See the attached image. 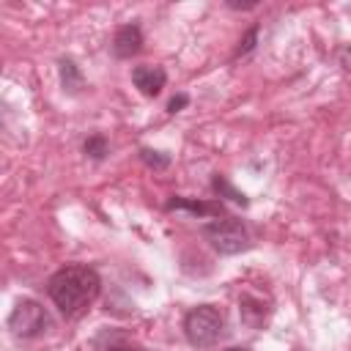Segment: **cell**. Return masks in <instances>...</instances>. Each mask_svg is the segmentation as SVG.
I'll return each mask as SVG.
<instances>
[{
    "label": "cell",
    "mask_w": 351,
    "mask_h": 351,
    "mask_svg": "<svg viewBox=\"0 0 351 351\" xmlns=\"http://www.w3.org/2000/svg\"><path fill=\"white\" fill-rule=\"evenodd\" d=\"M255 38H258V27H250V30H247V36H244V38L239 41V49H236V58H239V55H247V52H250V49L255 47Z\"/></svg>",
    "instance_id": "12"
},
{
    "label": "cell",
    "mask_w": 351,
    "mask_h": 351,
    "mask_svg": "<svg viewBox=\"0 0 351 351\" xmlns=\"http://www.w3.org/2000/svg\"><path fill=\"white\" fill-rule=\"evenodd\" d=\"M140 159H143L148 167H154V170H165V167L170 165V156H165V154H159V151H151V148H143V151H140Z\"/></svg>",
    "instance_id": "11"
},
{
    "label": "cell",
    "mask_w": 351,
    "mask_h": 351,
    "mask_svg": "<svg viewBox=\"0 0 351 351\" xmlns=\"http://www.w3.org/2000/svg\"><path fill=\"white\" fill-rule=\"evenodd\" d=\"M82 148H85V154L93 156V159H104V156H107V140H104L101 134H90Z\"/></svg>",
    "instance_id": "10"
},
{
    "label": "cell",
    "mask_w": 351,
    "mask_h": 351,
    "mask_svg": "<svg viewBox=\"0 0 351 351\" xmlns=\"http://www.w3.org/2000/svg\"><path fill=\"white\" fill-rule=\"evenodd\" d=\"M225 351H247V348H225Z\"/></svg>",
    "instance_id": "15"
},
{
    "label": "cell",
    "mask_w": 351,
    "mask_h": 351,
    "mask_svg": "<svg viewBox=\"0 0 351 351\" xmlns=\"http://www.w3.org/2000/svg\"><path fill=\"white\" fill-rule=\"evenodd\" d=\"M60 85L66 93H80V88H82V74L71 58L60 60Z\"/></svg>",
    "instance_id": "7"
},
{
    "label": "cell",
    "mask_w": 351,
    "mask_h": 351,
    "mask_svg": "<svg viewBox=\"0 0 351 351\" xmlns=\"http://www.w3.org/2000/svg\"><path fill=\"white\" fill-rule=\"evenodd\" d=\"M211 184H214V189H217V192H222V195H228V200H233V203H239L241 208H244V206L250 203V200H247V195H244V192H239V189H233V186H230V184H228V181H225L222 176H214V181H211Z\"/></svg>",
    "instance_id": "9"
},
{
    "label": "cell",
    "mask_w": 351,
    "mask_h": 351,
    "mask_svg": "<svg viewBox=\"0 0 351 351\" xmlns=\"http://www.w3.org/2000/svg\"><path fill=\"white\" fill-rule=\"evenodd\" d=\"M140 49H143V30H140V25H123V27H118V33L112 38L115 58H132Z\"/></svg>",
    "instance_id": "6"
},
{
    "label": "cell",
    "mask_w": 351,
    "mask_h": 351,
    "mask_svg": "<svg viewBox=\"0 0 351 351\" xmlns=\"http://www.w3.org/2000/svg\"><path fill=\"white\" fill-rule=\"evenodd\" d=\"M186 101H189V99H186V93H178V96H173V99H170V104H167V112H178V110H181Z\"/></svg>",
    "instance_id": "13"
},
{
    "label": "cell",
    "mask_w": 351,
    "mask_h": 351,
    "mask_svg": "<svg viewBox=\"0 0 351 351\" xmlns=\"http://www.w3.org/2000/svg\"><path fill=\"white\" fill-rule=\"evenodd\" d=\"M173 208H186V211H192V214H222V206H208V203H197V200H184V197H173V200H167V211H173Z\"/></svg>",
    "instance_id": "8"
},
{
    "label": "cell",
    "mask_w": 351,
    "mask_h": 351,
    "mask_svg": "<svg viewBox=\"0 0 351 351\" xmlns=\"http://www.w3.org/2000/svg\"><path fill=\"white\" fill-rule=\"evenodd\" d=\"M110 351H145V348H140V346H132V343H118V346H112Z\"/></svg>",
    "instance_id": "14"
},
{
    "label": "cell",
    "mask_w": 351,
    "mask_h": 351,
    "mask_svg": "<svg viewBox=\"0 0 351 351\" xmlns=\"http://www.w3.org/2000/svg\"><path fill=\"white\" fill-rule=\"evenodd\" d=\"M132 82H134V88H137L143 96L154 99V96L162 93V88H165V82H167V74H165L162 66H148V63H143V66H134V69H132Z\"/></svg>",
    "instance_id": "5"
},
{
    "label": "cell",
    "mask_w": 351,
    "mask_h": 351,
    "mask_svg": "<svg viewBox=\"0 0 351 351\" xmlns=\"http://www.w3.org/2000/svg\"><path fill=\"white\" fill-rule=\"evenodd\" d=\"M8 329H11L14 337H22V340L38 337L41 332L49 329V315L38 302L19 299L14 304V310H11V315H8Z\"/></svg>",
    "instance_id": "4"
},
{
    "label": "cell",
    "mask_w": 351,
    "mask_h": 351,
    "mask_svg": "<svg viewBox=\"0 0 351 351\" xmlns=\"http://www.w3.org/2000/svg\"><path fill=\"white\" fill-rule=\"evenodd\" d=\"M222 326H225V318L214 304H197L184 315V335L195 348L214 346L222 335Z\"/></svg>",
    "instance_id": "2"
},
{
    "label": "cell",
    "mask_w": 351,
    "mask_h": 351,
    "mask_svg": "<svg viewBox=\"0 0 351 351\" xmlns=\"http://www.w3.org/2000/svg\"><path fill=\"white\" fill-rule=\"evenodd\" d=\"M99 291H101V280H99L96 269L82 266V263H69V266L58 269L47 282L49 299L66 318H74L82 310H88L93 304V299L99 296Z\"/></svg>",
    "instance_id": "1"
},
{
    "label": "cell",
    "mask_w": 351,
    "mask_h": 351,
    "mask_svg": "<svg viewBox=\"0 0 351 351\" xmlns=\"http://www.w3.org/2000/svg\"><path fill=\"white\" fill-rule=\"evenodd\" d=\"M203 236L219 255H236L250 247V233L236 217H217L214 222L203 225Z\"/></svg>",
    "instance_id": "3"
}]
</instances>
